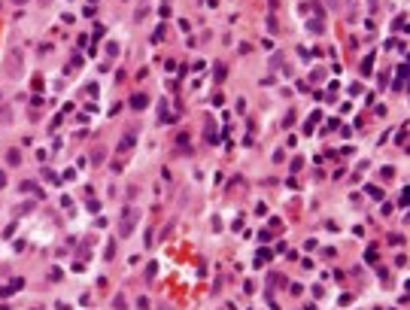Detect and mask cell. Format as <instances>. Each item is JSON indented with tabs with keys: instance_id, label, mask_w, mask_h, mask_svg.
I'll use <instances>...</instances> for the list:
<instances>
[{
	"instance_id": "cell-4",
	"label": "cell",
	"mask_w": 410,
	"mask_h": 310,
	"mask_svg": "<svg viewBox=\"0 0 410 310\" xmlns=\"http://www.w3.org/2000/svg\"><path fill=\"white\" fill-rule=\"evenodd\" d=\"M3 186H6V174L0 170V189H3Z\"/></svg>"
},
{
	"instance_id": "cell-3",
	"label": "cell",
	"mask_w": 410,
	"mask_h": 310,
	"mask_svg": "<svg viewBox=\"0 0 410 310\" xmlns=\"http://www.w3.org/2000/svg\"><path fill=\"white\" fill-rule=\"evenodd\" d=\"M9 58H12V61H9V67H6V70H9V73H15V76H18V73H21V55H18V52H12V55H9Z\"/></svg>"
},
{
	"instance_id": "cell-2",
	"label": "cell",
	"mask_w": 410,
	"mask_h": 310,
	"mask_svg": "<svg viewBox=\"0 0 410 310\" xmlns=\"http://www.w3.org/2000/svg\"><path fill=\"white\" fill-rule=\"evenodd\" d=\"M146 104H149V94H143V91H137V94L131 97V107H134V110H146Z\"/></svg>"
},
{
	"instance_id": "cell-5",
	"label": "cell",
	"mask_w": 410,
	"mask_h": 310,
	"mask_svg": "<svg viewBox=\"0 0 410 310\" xmlns=\"http://www.w3.org/2000/svg\"><path fill=\"white\" fill-rule=\"evenodd\" d=\"M12 3H27V0H12Z\"/></svg>"
},
{
	"instance_id": "cell-1",
	"label": "cell",
	"mask_w": 410,
	"mask_h": 310,
	"mask_svg": "<svg viewBox=\"0 0 410 310\" xmlns=\"http://www.w3.org/2000/svg\"><path fill=\"white\" fill-rule=\"evenodd\" d=\"M134 222H137V213L128 207V210H125V216H122V228H119V234H122V237H125V234H131V231H134V228H131Z\"/></svg>"
}]
</instances>
